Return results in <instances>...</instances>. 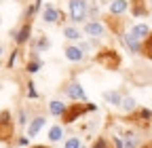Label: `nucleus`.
Segmentation results:
<instances>
[{
  "mask_svg": "<svg viewBox=\"0 0 152 148\" xmlns=\"http://www.w3.org/2000/svg\"><path fill=\"white\" fill-rule=\"evenodd\" d=\"M150 119H152V112H150V110H146V108L135 110V112L129 116L131 123H135V125H140V127H146V125L150 123Z\"/></svg>",
  "mask_w": 152,
  "mask_h": 148,
  "instance_id": "nucleus-5",
  "label": "nucleus"
},
{
  "mask_svg": "<svg viewBox=\"0 0 152 148\" xmlns=\"http://www.w3.org/2000/svg\"><path fill=\"white\" fill-rule=\"evenodd\" d=\"M131 13L135 17L146 15V0H133V2H131Z\"/></svg>",
  "mask_w": 152,
  "mask_h": 148,
  "instance_id": "nucleus-7",
  "label": "nucleus"
},
{
  "mask_svg": "<svg viewBox=\"0 0 152 148\" xmlns=\"http://www.w3.org/2000/svg\"><path fill=\"white\" fill-rule=\"evenodd\" d=\"M127 0H114V2H110V13H114V15H118V13H123V11H127Z\"/></svg>",
  "mask_w": 152,
  "mask_h": 148,
  "instance_id": "nucleus-10",
  "label": "nucleus"
},
{
  "mask_svg": "<svg viewBox=\"0 0 152 148\" xmlns=\"http://www.w3.org/2000/svg\"><path fill=\"white\" fill-rule=\"evenodd\" d=\"M59 19H61V13L57 11L55 7H47L45 9V21L53 23V21H59Z\"/></svg>",
  "mask_w": 152,
  "mask_h": 148,
  "instance_id": "nucleus-6",
  "label": "nucleus"
},
{
  "mask_svg": "<svg viewBox=\"0 0 152 148\" xmlns=\"http://www.w3.org/2000/svg\"><path fill=\"white\" fill-rule=\"evenodd\" d=\"M95 64L104 66L106 70H118L121 68V55L114 49H102L95 55Z\"/></svg>",
  "mask_w": 152,
  "mask_h": 148,
  "instance_id": "nucleus-1",
  "label": "nucleus"
},
{
  "mask_svg": "<svg viewBox=\"0 0 152 148\" xmlns=\"http://www.w3.org/2000/svg\"><path fill=\"white\" fill-rule=\"evenodd\" d=\"M45 125V119L42 116H38V119H34L32 121V125H30V129H28V133H30V138H34L38 131H40V127Z\"/></svg>",
  "mask_w": 152,
  "mask_h": 148,
  "instance_id": "nucleus-11",
  "label": "nucleus"
},
{
  "mask_svg": "<svg viewBox=\"0 0 152 148\" xmlns=\"http://www.w3.org/2000/svg\"><path fill=\"white\" fill-rule=\"evenodd\" d=\"M104 100L110 102V104H121V95L116 93V91H106V93H104Z\"/></svg>",
  "mask_w": 152,
  "mask_h": 148,
  "instance_id": "nucleus-19",
  "label": "nucleus"
},
{
  "mask_svg": "<svg viewBox=\"0 0 152 148\" xmlns=\"http://www.w3.org/2000/svg\"><path fill=\"white\" fill-rule=\"evenodd\" d=\"M38 70V62H32V64H28V72H36Z\"/></svg>",
  "mask_w": 152,
  "mask_h": 148,
  "instance_id": "nucleus-25",
  "label": "nucleus"
},
{
  "mask_svg": "<svg viewBox=\"0 0 152 148\" xmlns=\"http://www.w3.org/2000/svg\"><path fill=\"white\" fill-rule=\"evenodd\" d=\"M133 36H135V38H146V36L150 34V30H148V26L146 23H142V26H135L133 28V32H131Z\"/></svg>",
  "mask_w": 152,
  "mask_h": 148,
  "instance_id": "nucleus-15",
  "label": "nucleus"
},
{
  "mask_svg": "<svg viewBox=\"0 0 152 148\" xmlns=\"http://www.w3.org/2000/svg\"><path fill=\"white\" fill-rule=\"evenodd\" d=\"M142 55H146L148 59H152V32L146 36V40L142 45Z\"/></svg>",
  "mask_w": 152,
  "mask_h": 148,
  "instance_id": "nucleus-12",
  "label": "nucleus"
},
{
  "mask_svg": "<svg viewBox=\"0 0 152 148\" xmlns=\"http://www.w3.org/2000/svg\"><path fill=\"white\" fill-rule=\"evenodd\" d=\"M125 42H127V47H129L131 51H142V47L137 45V38H135L133 34H129V36H127V38H125Z\"/></svg>",
  "mask_w": 152,
  "mask_h": 148,
  "instance_id": "nucleus-18",
  "label": "nucleus"
},
{
  "mask_svg": "<svg viewBox=\"0 0 152 148\" xmlns=\"http://www.w3.org/2000/svg\"><path fill=\"white\" fill-rule=\"evenodd\" d=\"M49 138H51L53 142L61 140V127H53V129H51V133H49Z\"/></svg>",
  "mask_w": 152,
  "mask_h": 148,
  "instance_id": "nucleus-21",
  "label": "nucleus"
},
{
  "mask_svg": "<svg viewBox=\"0 0 152 148\" xmlns=\"http://www.w3.org/2000/svg\"><path fill=\"white\" fill-rule=\"evenodd\" d=\"M28 38H30V19H28V23H26V26L21 28V32H19V34L15 36V40H17L19 45H23V42H26Z\"/></svg>",
  "mask_w": 152,
  "mask_h": 148,
  "instance_id": "nucleus-13",
  "label": "nucleus"
},
{
  "mask_svg": "<svg viewBox=\"0 0 152 148\" xmlns=\"http://www.w3.org/2000/svg\"><path fill=\"white\" fill-rule=\"evenodd\" d=\"M15 136V125L11 119L9 110H2L0 112V142H11Z\"/></svg>",
  "mask_w": 152,
  "mask_h": 148,
  "instance_id": "nucleus-3",
  "label": "nucleus"
},
{
  "mask_svg": "<svg viewBox=\"0 0 152 148\" xmlns=\"http://www.w3.org/2000/svg\"><path fill=\"white\" fill-rule=\"evenodd\" d=\"M127 148H133V146H135V142H133V140H127V144H125Z\"/></svg>",
  "mask_w": 152,
  "mask_h": 148,
  "instance_id": "nucleus-26",
  "label": "nucleus"
},
{
  "mask_svg": "<svg viewBox=\"0 0 152 148\" xmlns=\"http://www.w3.org/2000/svg\"><path fill=\"white\" fill-rule=\"evenodd\" d=\"M91 148H112V142L108 140V138H104V136H99L97 140L93 142V146Z\"/></svg>",
  "mask_w": 152,
  "mask_h": 148,
  "instance_id": "nucleus-16",
  "label": "nucleus"
},
{
  "mask_svg": "<svg viewBox=\"0 0 152 148\" xmlns=\"http://www.w3.org/2000/svg\"><path fill=\"white\" fill-rule=\"evenodd\" d=\"M91 110H95V104H70L66 110H64V114H61V121L66 123V125H70V123H74L78 116H83L85 112H91Z\"/></svg>",
  "mask_w": 152,
  "mask_h": 148,
  "instance_id": "nucleus-2",
  "label": "nucleus"
},
{
  "mask_svg": "<svg viewBox=\"0 0 152 148\" xmlns=\"http://www.w3.org/2000/svg\"><path fill=\"white\" fill-rule=\"evenodd\" d=\"M30 148H49V146H45V144H38V146H30Z\"/></svg>",
  "mask_w": 152,
  "mask_h": 148,
  "instance_id": "nucleus-27",
  "label": "nucleus"
},
{
  "mask_svg": "<svg viewBox=\"0 0 152 148\" xmlns=\"http://www.w3.org/2000/svg\"><path fill=\"white\" fill-rule=\"evenodd\" d=\"M85 32H87L89 36H102V32H104V28H102L99 23H95V21H91V23H87V28H85Z\"/></svg>",
  "mask_w": 152,
  "mask_h": 148,
  "instance_id": "nucleus-14",
  "label": "nucleus"
},
{
  "mask_svg": "<svg viewBox=\"0 0 152 148\" xmlns=\"http://www.w3.org/2000/svg\"><path fill=\"white\" fill-rule=\"evenodd\" d=\"M66 57L72 59V62H80V59H83V51H80L78 47H68V49H66Z\"/></svg>",
  "mask_w": 152,
  "mask_h": 148,
  "instance_id": "nucleus-9",
  "label": "nucleus"
},
{
  "mask_svg": "<svg viewBox=\"0 0 152 148\" xmlns=\"http://www.w3.org/2000/svg\"><path fill=\"white\" fill-rule=\"evenodd\" d=\"M68 95L72 100H85V91H83L80 85H70L68 87Z\"/></svg>",
  "mask_w": 152,
  "mask_h": 148,
  "instance_id": "nucleus-8",
  "label": "nucleus"
},
{
  "mask_svg": "<svg viewBox=\"0 0 152 148\" xmlns=\"http://www.w3.org/2000/svg\"><path fill=\"white\" fill-rule=\"evenodd\" d=\"M66 38H70V40L78 38V30H74V28H66Z\"/></svg>",
  "mask_w": 152,
  "mask_h": 148,
  "instance_id": "nucleus-23",
  "label": "nucleus"
},
{
  "mask_svg": "<svg viewBox=\"0 0 152 148\" xmlns=\"http://www.w3.org/2000/svg\"><path fill=\"white\" fill-rule=\"evenodd\" d=\"M64 110H66V108L61 106V102H51V112H53V114L61 116V114H64Z\"/></svg>",
  "mask_w": 152,
  "mask_h": 148,
  "instance_id": "nucleus-20",
  "label": "nucleus"
},
{
  "mask_svg": "<svg viewBox=\"0 0 152 148\" xmlns=\"http://www.w3.org/2000/svg\"><path fill=\"white\" fill-rule=\"evenodd\" d=\"M66 148H80L78 138H72V140H68V142H66Z\"/></svg>",
  "mask_w": 152,
  "mask_h": 148,
  "instance_id": "nucleus-24",
  "label": "nucleus"
},
{
  "mask_svg": "<svg viewBox=\"0 0 152 148\" xmlns=\"http://www.w3.org/2000/svg\"><path fill=\"white\" fill-rule=\"evenodd\" d=\"M125 110H135V102H133L131 97H127V100H123V104H121Z\"/></svg>",
  "mask_w": 152,
  "mask_h": 148,
  "instance_id": "nucleus-22",
  "label": "nucleus"
},
{
  "mask_svg": "<svg viewBox=\"0 0 152 148\" xmlns=\"http://www.w3.org/2000/svg\"><path fill=\"white\" fill-rule=\"evenodd\" d=\"M106 23H108L114 32H121V21H118V17H112V13L106 17Z\"/></svg>",
  "mask_w": 152,
  "mask_h": 148,
  "instance_id": "nucleus-17",
  "label": "nucleus"
},
{
  "mask_svg": "<svg viewBox=\"0 0 152 148\" xmlns=\"http://www.w3.org/2000/svg\"><path fill=\"white\" fill-rule=\"evenodd\" d=\"M87 15V2L85 0H70V17L74 21H80L85 19Z\"/></svg>",
  "mask_w": 152,
  "mask_h": 148,
  "instance_id": "nucleus-4",
  "label": "nucleus"
}]
</instances>
